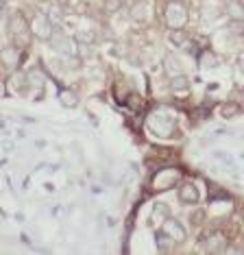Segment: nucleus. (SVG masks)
Returning a JSON list of instances; mask_svg holds the SVG:
<instances>
[{
  "mask_svg": "<svg viewBox=\"0 0 244 255\" xmlns=\"http://www.w3.org/2000/svg\"><path fill=\"white\" fill-rule=\"evenodd\" d=\"M7 31L13 37V46L17 48H26L31 44V28H28V20L22 11H13L7 20Z\"/></svg>",
  "mask_w": 244,
  "mask_h": 255,
  "instance_id": "obj_1",
  "label": "nucleus"
},
{
  "mask_svg": "<svg viewBox=\"0 0 244 255\" xmlns=\"http://www.w3.org/2000/svg\"><path fill=\"white\" fill-rule=\"evenodd\" d=\"M164 15H166V24L170 26L172 31L174 28H183L185 24H188V20H190L188 7L183 4V0H172V2H168Z\"/></svg>",
  "mask_w": 244,
  "mask_h": 255,
  "instance_id": "obj_2",
  "label": "nucleus"
},
{
  "mask_svg": "<svg viewBox=\"0 0 244 255\" xmlns=\"http://www.w3.org/2000/svg\"><path fill=\"white\" fill-rule=\"evenodd\" d=\"M48 42H50L52 48H55L59 55H63V57H74V55H77V42H74V37L61 33L59 28H55V31H52V35H50Z\"/></svg>",
  "mask_w": 244,
  "mask_h": 255,
  "instance_id": "obj_3",
  "label": "nucleus"
},
{
  "mask_svg": "<svg viewBox=\"0 0 244 255\" xmlns=\"http://www.w3.org/2000/svg\"><path fill=\"white\" fill-rule=\"evenodd\" d=\"M28 28H31V35H35V39H42V42H48L52 31H55V26H52V22L48 20V15L46 13H35L33 22H28Z\"/></svg>",
  "mask_w": 244,
  "mask_h": 255,
  "instance_id": "obj_4",
  "label": "nucleus"
},
{
  "mask_svg": "<svg viewBox=\"0 0 244 255\" xmlns=\"http://www.w3.org/2000/svg\"><path fill=\"white\" fill-rule=\"evenodd\" d=\"M159 231H161V234H164V236L168 238V240L172 242V245H174V242H183L185 238H188V231H185L183 225L179 223V220L170 218V216L164 218V223H161Z\"/></svg>",
  "mask_w": 244,
  "mask_h": 255,
  "instance_id": "obj_5",
  "label": "nucleus"
},
{
  "mask_svg": "<svg viewBox=\"0 0 244 255\" xmlns=\"http://www.w3.org/2000/svg\"><path fill=\"white\" fill-rule=\"evenodd\" d=\"M22 61V48L17 46H7V48L0 50V66L4 70H15Z\"/></svg>",
  "mask_w": 244,
  "mask_h": 255,
  "instance_id": "obj_6",
  "label": "nucleus"
},
{
  "mask_svg": "<svg viewBox=\"0 0 244 255\" xmlns=\"http://www.w3.org/2000/svg\"><path fill=\"white\" fill-rule=\"evenodd\" d=\"M179 201H181L183 205H196V203H199V188L190 181L181 183L179 185Z\"/></svg>",
  "mask_w": 244,
  "mask_h": 255,
  "instance_id": "obj_7",
  "label": "nucleus"
},
{
  "mask_svg": "<svg viewBox=\"0 0 244 255\" xmlns=\"http://www.w3.org/2000/svg\"><path fill=\"white\" fill-rule=\"evenodd\" d=\"M205 251L207 253H225L227 251V238L218 231L209 234V238L205 240Z\"/></svg>",
  "mask_w": 244,
  "mask_h": 255,
  "instance_id": "obj_8",
  "label": "nucleus"
},
{
  "mask_svg": "<svg viewBox=\"0 0 244 255\" xmlns=\"http://www.w3.org/2000/svg\"><path fill=\"white\" fill-rule=\"evenodd\" d=\"M164 72L168 74V77H177V74H183V68H181V61L177 59L174 55H170L168 53L166 57H164Z\"/></svg>",
  "mask_w": 244,
  "mask_h": 255,
  "instance_id": "obj_9",
  "label": "nucleus"
},
{
  "mask_svg": "<svg viewBox=\"0 0 244 255\" xmlns=\"http://www.w3.org/2000/svg\"><path fill=\"white\" fill-rule=\"evenodd\" d=\"M170 42L177 46V48H183V50H188V53H192L190 37H188V33H185L183 28H174V31L170 33Z\"/></svg>",
  "mask_w": 244,
  "mask_h": 255,
  "instance_id": "obj_10",
  "label": "nucleus"
},
{
  "mask_svg": "<svg viewBox=\"0 0 244 255\" xmlns=\"http://www.w3.org/2000/svg\"><path fill=\"white\" fill-rule=\"evenodd\" d=\"M9 85H11V90H13L15 94H26V90H28V79H26V74H22V72L13 74V77L9 79Z\"/></svg>",
  "mask_w": 244,
  "mask_h": 255,
  "instance_id": "obj_11",
  "label": "nucleus"
},
{
  "mask_svg": "<svg viewBox=\"0 0 244 255\" xmlns=\"http://www.w3.org/2000/svg\"><path fill=\"white\" fill-rule=\"evenodd\" d=\"M227 15H229L234 22H242L244 20L242 0H229V2H227Z\"/></svg>",
  "mask_w": 244,
  "mask_h": 255,
  "instance_id": "obj_12",
  "label": "nucleus"
},
{
  "mask_svg": "<svg viewBox=\"0 0 244 255\" xmlns=\"http://www.w3.org/2000/svg\"><path fill=\"white\" fill-rule=\"evenodd\" d=\"M170 88L172 92H188L190 90V79L185 74H177V77L170 79Z\"/></svg>",
  "mask_w": 244,
  "mask_h": 255,
  "instance_id": "obj_13",
  "label": "nucleus"
},
{
  "mask_svg": "<svg viewBox=\"0 0 244 255\" xmlns=\"http://www.w3.org/2000/svg\"><path fill=\"white\" fill-rule=\"evenodd\" d=\"M59 101H61L63 107H70V109H74L79 105V96L74 94V92H70V90H61L59 92Z\"/></svg>",
  "mask_w": 244,
  "mask_h": 255,
  "instance_id": "obj_14",
  "label": "nucleus"
},
{
  "mask_svg": "<svg viewBox=\"0 0 244 255\" xmlns=\"http://www.w3.org/2000/svg\"><path fill=\"white\" fill-rule=\"evenodd\" d=\"M46 15H48V20L52 22V26H57V24H59V22L63 20V7H61V4H52V7L48 9V13H46Z\"/></svg>",
  "mask_w": 244,
  "mask_h": 255,
  "instance_id": "obj_15",
  "label": "nucleus"
},
{
  "mask_svg": "<svg viewBox=\"0 0 244 255\" xmlns=\"http://www.w3.org/2000/svg\"><path fill=\"white\" fill-rule=\"evenodd\" d=\"M242 107L238 105V103H227V105L220 107V114H223V118H236V116H240Z\"/></svg>",
  "mask_w": 244,
  "mask_h": 255,
  "instance_id": "obj_16",
  "label": "nucleus"
},
{
  "mask_svg": "<svg viewBox=\"0 0 244 255\" xmlns=\"http://www.w3.org/2000/svg\"><path fill=\"white\" fill-rule=\"evenodd\" d=\"M74 42L77 44H94L96 42V33L94 31H77L74 33Z\"/></svg>",
  "mask_w": 244,
  "mask_h": 255,
  "instance_id": "obj_17",
  "label": "nucleus"
},
{
  "mask_svg": "<svg viewBox=\"0 0 244 255\" xmlns=\"http://www.w3.org/2000/svg\"><path fill=\"white\" fill-rule=\"evenodd\" d=\"M120 7H122V0H105V2H103V9H105V13H107V15L116 13Z\"/></svg>",
  "mask_w": 244,
  "mask_h": 255,
  "instance_id": "obj_18",
  "label": "nucleus"
},
{
  "mask_svg": "<svg viewBox=\"0 0 244 255\" xmlns=\"http://www.w3.org/2000/svg\"><path fill=\"white\" fill-rule=\"evenodd\" d=\"M153 216H155L157 220H159V218H168V207L164 205V203H159V207H155Z\"/></svg>",
  "mask_w": 244,
  "mask_h": 255,
  "instance_id": "obj_19",
  "label": "nucleus"
},
{
  "mask_svg": "<svg viewBox=\"0 0 244 255\" xmlns=\"http://www.w3.org/2000/svg\"><path fill=\"white\" fill-rule=\"evenodd\" d=\"M203 218H205V214H203V212H196L194 216H192V220H194V225H201V220H203Z\"/></svg>",
  "mask_w": 244,
  "mask_h": 255,
  "instance_id": "obj_20",
  "label": "nucleus"
},
{
  "mask_svg": "<svg viewBox=\"0 0 244 255\" xmlns=\"http://www.w3.org/2000/svg\"><path fill=\"white\" fill-rule=\"evenodd\" d=\"M55 2H57V4H61V7H63V9H66V7H68V4H70V2H72V0H55Z\"/></svg>",
  "mask_w": 244,
  "mask_h": 255,
  "instance_id": "obj_21",
  "label": "nucleus"
},
{
  "mask_svg": "<svg viewBox=\"0 0 244 255\" xmlns=\"http://www.w3.org/2000/svg\"><path fill=\"white\" fill-rule=\"evenodd\" d=\"M2 11H4V2H2V0H0V13H2Z\"/></svg>",
  "mask_w": 244,
  "mask_h": 255,
  "instance_id": "obj_22",
  "label": "nucleus"
},
{
  "mask_svg": "<svg viewBox=\"0 0 244 255\" xmlns=\"http://www.w3.org/2000/svg\"><path fill=\"white\" fill-rule=\"evenodd\" d=\"M37 2H48V0H37Z\"/></svg>",
  "mask_w": 244,
  "mask_h": 255,
  "instance_id": "obj_23",
  "label": "nucleus"
},
{
  "mask_svg": "<svg viewBox=\"0 0 244 255\" xmlns=\"http://www.w3.org/2000/svg\"><path fill=\"white\" fill-rule=\"evenodd\" d=\"M2 2H9V0H2Z\"/></svg>",
  "mask_w": 244,
  "mask_h": 255,
  "instance_id": "obj_24",
  "label": "nucleus"
}]
</instances>
